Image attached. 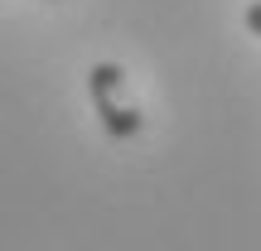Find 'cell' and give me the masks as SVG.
I'll return each instance as SVG.
<instances>
[{"label": "cell", "mask_w": 261, "mask_h": 251, "mask_svg": "<svg viewBox=\"0 0 261 251\" xmlns=\"http://www.w3.org/2000/svg\"><path fill=\"white\" fill-rule=\"evenodd\" d=\"M87 97H92V111H97V121H102V130L112 140H136L145 130V116H140V102L130 97V82H126L121 63H92Z\"/></svg>", "instance_id": "obj_1"}, {"label": "cell", "mask_w": 261, "mask_h": 251, "mask_svg": "<svg viewBox=\"0 0 261 251\" xmlns=\"http://www.w3.org/2000/svg\"><path fill=\"white\" fill-rule=\"evenodd\" d=\"M242 24L252 29L256 39H261V0H247V10H242Z\"/></svg>", "instance_id": "obj_2"}]
</instances>
